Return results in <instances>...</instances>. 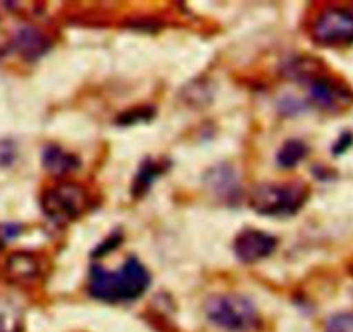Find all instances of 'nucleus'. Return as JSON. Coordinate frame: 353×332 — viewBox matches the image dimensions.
I'll return each mask as SVG.
<instances>
[{
	"label": "nucleus",
	"instance_id": "f257e3e1",
	"mask_svg": "<svg viewBox=\"0 0 353 332\" xmlns=\"http://www.w3.org/2000/svg\"><path fill=\"white\" fill-rule=\"evenodd\" d=\"M152 284V276L137 257L126 258L119 271H105L92 265L88 276V295L105 303L133 302L141 298Z\"/></svg>",
	"mask_w": 353,
	"mask_h": 332
},
{
	"label": "nucleus",
	"instance_id": "f03ea898",
	"mask_svg": "<svg viewBox=\"0 0 353 332\" xmlns=\"http://www.w3.org/2000/svg\"><path fill=\"white\" fill-rule=\"evenodd\" d=\"M310 188L303 181L268 183L250 193L248 205L259 216L293 217L309 202Z\"/></svg>",
	"mask_w": 353,
	"mask_h": 332
},
{
	"label": "nucleus",
	"instance_id": "7ed1b4c3",
	"mask_svg": "<svg viewBox=\"0 0 353 332\" xmlns=\"http://www.w3.org/2000/svg\"><path fill=\"white\" fill-rule=\"evenodd\" d=\"M207 319L228 332H252L261 326L257 307L248 296L238 293L212 295L203 305Z\"/></svg>",
	"mask_w": 353,
	"mask_h": 332
},
{
	"label": "nucleus",
	"instance_id": "20e7f679",
	"mask_svg": "<svg viewBox=\"0 0 353 332\" xmlns=\"http://www.w3.org/2000/svg\"><path fill=\"white\" fill-rule=\"evenodd\" d=\"M40 207L50 222L65 226L92 209V196L76 183H62L41 193Z\"/></svg>",
	"mask_w": 353,
	"mask_h": 332
},
{
	"label": "nucleus",
	"instance_id": "39448f33",
	"mask_svg": "<svg viewBox=\"0 0 353 332\" xmlns=\"http://www.w3.org/2000/svg\"><path fill=\"white\" fill-rule=\"evenodd\" d=\"M312 40L323 47L352 45L353 10L345 7H326L314 21Z\"/></svg>",
	"mask_w": 353,
	"mask_h": 332
},
{
	"label": "nucleus",
	"instance_id": "423d86ee",
	"mask_svg": "<svg viewBox=\"0 0 353 332\" xmlns=\"http://www.w3.org/2000/svg\"><path fill=\"white\" fill-rule=\"evenodd\" d=\"M309 95L310 100L326 112H341L353 105L352 90L330 74H321L310 81Z\"/></svg>",
	"mask_w": 353,
	"mask_h": 332
},
{
	"label": "nucleus",
	"instance_id": "0eeeda50",
	"mask_svg": "<svg viewBox=\"0 0 353 332\" xmlns=\"http://www.w3.org/2000/svg\"><path fill=\"white\" fill-rule=\"evenodd\" d=\"M278 248V240L272 234L265 231L254 229V227H245L234 238L233 251L234 257L245 265L257 264L264 258L271 257Z\"/></svg>",
	"mask_w": 353,
	"mask_h": 332
},
{
	"label": "nucleus",
	"instance_id": "6e6552de",
	"mask_svg": "<svg viewBox=\"0 0 353 332\" xmlns=\"http://www.w3.org/2000/svg\"><path fill=\"white\" fill-rule=\"evenodd\" d=\"M203 185L221 203L236 205L241 200V186L236 171L230 164H217L203 176Z\"/></svg>",
	"mask_w": 353,
	"mask_h": 332
},
{
	"label": "nucleus",
	"instance_id": "1a4fd4ad",
	"mask_svg": "<svg viewBox=\"0 0 353 332\" xmlns=\"http://www.w3.org/2000/svg\"><path fill=\"white\" fill-rule=\"evenodd\" d=\"M12 48L23 61L37 62L52 48L47 34L34 26H21L12 34Z\"/></svg>",
	"mask_w": 353,
	"mask_h": 332
},
{
	"label": "nucleus",
	"instance_id": "9d476101",
	"mask_svg": "<svg viewBox=\"0 0 353 332\" xmlns=\"http://www.w3.org/2000/svg\"><path fill=\"white\" fill-rule=\"evenodd\" d=\"M41 165L54 178H64L81 167V162L71 152L59 145H47L41 152Z\"/></svg>",
	"mask_w": 353,
	"mask_h": 332
},
{
	"label": "nucleus",
	"instance_id": "9b49d317",
	"mask_svg": "<svg viewBox=\"0 0 353 332\" xmlns=\"http://www.w3.org/2000/svg\"><path fill=\"white\" fill-rule=\"evenodd\" d=\"M169 167V162L165 160H154V158H145L138 167L137 176L133 178L131 185V196L133 198H141L150 191L152 185L157 178H161Z\"/></svg>",
	"mask_w": 353,
	"mask_h": 332
},
{
	"label": "nucleus",
	"instance_id": "f8f14e48",
	"mask_svg": "<svg viewBox=\"0 0 353 332\" xmlns=\"http://www.w3.org/2000/svg\"><path fill=\"white\" fill-rule=\"evenodd\" d=\"M6 269L10 278L21 282L34 281L41 274V264L38 257L31 253H24V251H17L12 257H9Z\"/></svg>",
	"mask_w": 353,
	"mask_h": 332
},
{
	"label": "nucleus",
	"instance_id": "ddd939ff",
	"mask_svg": "<svg viewBox=\"0 0 353 332\" xmlns=\"http://www.w3.org/2000/svg\"><path fill=\"white\" fill-rule=\"evenodd\" d=\"M286 78L300 83H310L323 74V64L312 57H296L285 64Z\"/></svg>",
	"mask_w": 353,
	"mask_h": 332
},
{
	"label": "nucleus",
	"instance_id": "4468645a",
	"mask_svg": "<svg viewBox=\"0 0 353 332\" xmlns=\"http://www.w3.org/2000/svg\"><path fill=\"white\" fill-rule=\"evenodd\" d=\"M307 155H309V147H307L305 141L288 140L279 148L278 155H276V162L281 169H293L300 162L305 160Z\"/></svg>",
	"mask_w": 353,
	"mask_h": 332
},
{
	"label": "nucleus",
	"instance_id": "2eb2a0df",
	"mask_svg": "<svg viewBox=\"0 0 353 332\" xmlns=\"http://www.w3.org/2000/svg\"><path fill=\"white\" fill-rule=\"evenodd\" d=\"M155 114V109L154 107H137V109H131V110H126V112L119 114V117H117L116 123L119 124V126H133V124H138V123H147V121H150L152 117H154Z\"/></svg>",
	"mask_w": 353,
	"mask_h": 332
},
{
	"label": "nucleus",
	"instance_id": "dca6fc26",
	"mask_svg": "<svg viewBox=\"0 0 353 332\" xmlns=\"http://www.w3.org/2000/svg\"><path fill=\"white\" fill-rule=\"evenodd\" d=\"M326 332H353V313L341 312L330 317L326 322Z\"/></svg>",
	"mask_w": 353,
	"mask_h": 332
},
{
	"label": "nucleus",
	"instance_id": "f3484780",
	"mask_svg": "<svg viewBox=\"0 0 353 332\" xmlns=\"http://www.w3.org/2000/svg\"><path fill=\"white\" fill-rule=\"evenodd\" d=\"M278 107H279V112H281L285 117L299 116V114L305 112L307 110V103L302 102V100H299L293 95L283 96V98L279 100Z\"/></svg>",
	"mask_w": 353,
	"mask_h": 332
},
{
	"label": "nucleus",
	"instance_id": "a211bd4d",
	"mask_svg": "<svg viewBox=\"0 0 353 332\" xmlns=\"http://www.w3.org/2000/svg\"><path fill=\"white\" fill-rule=\"evenodd\" d=\"M121 243H123V233H121V231H114L109 238H105V241H102V243H100L99 247L92 251V257H97V258L103 257V255H107V253H110L112 250H116Z\"/></svg>",
	"mask_w": 353,
	"mask_h": 332
},
{
	"label": "nucleus",
	"instance_id": "6ab92c4d",
	"mask_svg": "<svg viewBox=\"0 0 353 332\" xmlns=\"http://www.w3.org/2000/svg\"><path fill=\"white\" fill-rule=\"evenodd\" d=\"M17 150L14 141L2 140L0 141V167H10L16 162Z\"/></svg>",
	"mask_w": 353,
	"mask_h": 332
},
{
	"label": "nucleus",
	"instance_id": "aec40b11",
	"mask_svg": "<svg viewBox=\"0 0 353 332\" xmlns=\"http://www.w3.org/2000/svg\"><path fill=\"white\" fill-rule=\"evenodd\" d=\"M352 145H353V133L352 131H345V133H341L340 138L334 141L331 152H333L334 157H340V155H343L345 152L350 150Z\"/></svg>",
	"mask_w": 353,
	"mask_h": 332
},
{
	"label": "nucleus",
	"instance_id": "412c9836",
	"mask_svg": "<svg viewBox=\"0 0 353 332\" xmlns=\"http://www.w3.org/2000/svg\"><path fill=\"white\" fill-rule=\"evenodd\" d=\"M23 233V226L21 224H2L0 226V247H3L6 243L12 241L14 238H17Z\"/></svg>",
	"mask_w": 353,
	"mask_h": 332
},
{
	"label": "nucleus",
	"instance_id": "4be33fe9",
	"mask_svg": "<svg viewBox=\"0 0 353 332\" xmlns=\"http://www.w3.org/2000/svg\"><path fill=\"white\" fill-rule=\"evenodd\" d=\"M0 332H16V324L3 313H0Z\"/></svg>",
	"mask_w": 353,
	"mask_h": 332
}]
</instances>
